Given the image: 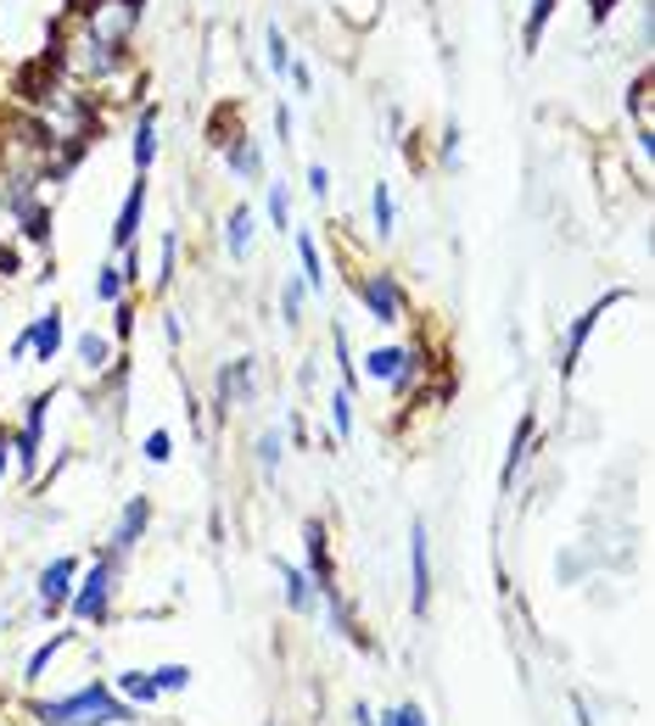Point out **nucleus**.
<instances>
[{
  "instance_id": "f257e3e1",
  "label": "nucleus",
  "mask_w": 655,
  "mask_h": 726,
  "mask_svg": "<svg viewBox=\"0 0 655 726\" xmlns=\"http://www.w3.org/2000/svg\"><path fill=\"white\" fill-rule=\"evenodd\" d=\"M29 715L40 726H135L140 709L129 698H113L107 682H85L67 698H45V704H29Z\"/></svg>"
},
{
  "instance_id": "f03ea898",
  "label": "nucleus",
  "mask_w": 655,
  "mask_h": 726,
  "mask_svg": "<svg viewBox=\"0 0 655 726\" xmlns=\"http://www.w3.org/2000/svg\"><path fill=\"white\" fill-rule=\"evenodd\" d=\"M113 581H118V559H113V554H102L85 576H78V587H73V598H67V615H73V620H107Z\"/></svg>"
},
{
  "instance_id": "7ed1b4c3",
  "label": "nucleus",
  "mask_w": 655,
  "mask_h": 726,
  "mask_svg": "<svg viewBox=\"0 0 655 726\" xmlns=\"http://www.w3.org/2000/svg\"><path fill=\"white\" fill-rule=\"evenodd\" d=\"M45 414H51V392L45 397H29L23 408V430L12 436V459H18V476L34 481L40 476V436H45Z\"/></svg>"
},
{
  "instance_id": "20e7f679",
  "label": "nucleus",
  "mask_w": 655,
  "mask_h": 726,
  "mask_svg": "<svg viewBox=\"0 0 655 726\" xmlns=\"http://www.w3.org/2000/svg\"><path fill=\"white\" fill-rule=\"evenodd\" d=\"M359 302L370 308L376 324H403V286H398V275H387V268H376V275L359 280Z\"/></svg>"
},
{
  "instance_id": "39448f33",
  "label": "nucleus",
  "mask_w": 655,
  "mask_h": 726,
  "mask_svg": "<svg viewBox=\"0 0 655 726\" xmlns=\"http://www.w3.org/2000/svg\"><path fill=\"white\" fill-rule=\"evenodd\" d=\"M40 592V615H62L67 609V598H73V587H78V559L73 554H62V559H51L45 570H40V581H34Z\"/></svg>"
},
{
  "instance_id": "423d86ee",
  "label": "nucleus",
  "mask_w": 655,
  "mask_h": 726,
  "mask_svg": "<svg viewBox=\"0 0 655 726\" xmlns=\"http://www.w3.org/2000/svg\"><path fill=\"white\" fill-rule=\"evenodd\" d=\"M432 604V554H426V520L409 525V609L426 615Z\"/></svg>"
},
{
  "instance_id": "0eeeda50",
  "label": "nucleus",
  "mask_w": 655,
  "mask_h": 726,
  "mask_svg": "<svg viewBox=\"0 0 655 726\" xmlns=\"http://www.w3.org/2000/svg\"><path fill=\"white\" fill-rule=\"evenodd\" d=\"M253 392H258V363L253 357H230L219 370V414L253 403Z\"/></svg>"
},
{
  "instance_id": "6e6552de",
  "label": "nucleus",
  "mask_w": 655,
  "mask_h": 726,
  "mask_svg": "<svg viewBox=\"0 0 655 726\" xmlns=\"http://www.w3.org/2000/svg\"><path fill=\"white\" fill-rule=\"evenodd\" d=\"M146 525H151V503H146V498H129V503L118 509V520H113L107 554H113V559H129V554H135V542L146 536Z\"/></svg>"
},
{
  "instance_id": "1a4fd4ad",
  "label": "nucleus",
  "mask_w": 655,
  "mask_h": 726,
  "mask_svg": "<svg viewBox=\"0 0 655 726\" xmlns=\"http://www.w3.org/2000/svg\"><path fill=\"white\" fill-rule=\"evenodd\" d=\"M303 542H308V581L319 587V598L337 592V570H331V542H325V520H303Z\"/></svg>"
},
{
  "instance_id": "9d476101",
  "label": "nucleus",
  "mask_w": 655,
  "mask_h": 726,
  "mask_svg": "<svg viewBox=\"0 0 655 726\" xmlns=\"http://www.w3.org/2000/svg\"><path fill=\"white\" fill-rule=\"evenodd\" d=\"M622 297H627V291H611V297H600V302H594V308H589L578 324H571V335H566V346H560V363H554L560 375H571V370H578V357H583V346H589L594 324H600V319H605V308H616Z\"/></svg>"
},
{
  "instance_id": "9b49d317",
  "label": "nucleus",
  "mask_w": 655,
  "mask_h": 726,
  "mask_svg": "<svg viewBox=\"0 0 655 726\" xmlns=\"http://www.w3.org/2000/svg\"><path fill=\"white\" fill-rule=\"evenodd\" d=\"M224 146V157H230V168H235V179H247V185H258L264 179V151H258V140L241 129V135H230V140H219Z\"/></svg>"
},
{
  "instance_id": "f8f14e48",
  "label": "nucleus",
  "mask_w": 655,
  "mask_h": 726,
  "mask_svg": "<svg viewBox=\"0 0 655 726\" xmlns=\"http://www.w3.org/2000/svg\"><path fill=\"white\" fill-rule=\"evenodd\" d=\"M275 576H281V587H286L292 615H314V609H319V587L308 581V570H297L292 559H275Z\"/></svg>"
},
{
  "instance_id": "ddd939ff",
  "label": "nucleus",
  "mask_w": 655,
  "mask_h": 726,
  "mask_svg": "<svg viewBox=\"0 0 655 726\" xmlns=\"http://www.w3.org/2000/svg\"><path fill=\"white\" fill-rule=\"evenodd\" d=\"M140 213H146V173H135V185H129V196H124V207H118V218H113V246H118V252L135 246Z\"/></svg>"
},
{
  "instance_id": "4468645a",
  "label": "nucleus",
  "mask_w": 655,
  "mask_h": 726,
  "mask_svg": "<svg viewBox=\"0 0 655 726\" xmlns=\"http://www.w3.org/2000/svg\"><path fill=\"white\" fill-rule=\"evenodd\" d=\"M532 436H538V414H521V425L510 436V452H505V470H499V492L516 487V470L527 465V452H532Z\"/></svg>"
},
{
  "instance_id": "2eb2a0df",
  "label": "nucleus",
  "mask_w": 655,
  "mask_h": 726,
  "mask_svg": "<svg viewBox=\"0 0 655 726\" xmlns=\"http://www.w3.org/2000/svg\"><path fill=\"white\" fill-rule=\"evenodd\" d=\"M253 229H258V218H253L247 202L230 207V218H224V252H230L235 263H247V252H253Z\"/></svg>"
},
{
  "instance_id": "dca6fc26",
  "label": "nucleus",
  "mask_w": 655,
  "mask_h": 726,
  "mask_svg": "<svg viewBox=\"0 0 655 726\" xmlns=\"http://www.w3.org/2000/svg\"><path fill=\"white\" fill-rule=\"evenodd\" d=\"M29 352H34L40 363H56V352H62V313H56V308L29 324Z\"/></svg>"
},
{
  "instance_id": "f3484780",
  "label": "nucleus",
  "mask_w": 655,
  "mask_h": 726,
  "mask_svg": "<svg viewBox=\"0 0 655 726\" xmlns=\"http://www.w3.org/2000/svg\"><path fill=\"white\" fill-rule=\"evenodd\" d=\"M403 363H409V346H370V352H365V370H359V375H365V381H376V386H381V381L392 386Z\"/></svg>"
},
{
  "instance_id": "a211bd4d",
  "label": "nucleus",
  "mask_w": 655,
  "mask_h": 726,
  "mask_svg": "<svg viewBox=\"0 0 655 726\" xmlns=\"http://www.w3.org/2000/svg\"><path fill=\"white\" fill-rule=\"evenodd\" d=\"M113 687H118V693H124L135 709L162 698V687H157V676H151V671H118V676H113Z\"/></svg>"
},
{
  "instance_id": "6ab92c4d",
  "label": "nucleus",
  "mask_w": 655,
  "mask_h": 726,
  "mask_svg": "<svg viewBox=\"0 0 655 726\" xmlns=\"http://www.w3.org/2000/svg\"><path fill=\"white\" fill-rule=\"evenodd\" d=\"M151 162H157V107H146L135 124V173H146Z\"/></svg>"
},
{
  "instance_id": "aec40b11",
  "label": "nucleus",
  "mask_w": 655,
  "mask_h": 726,
  "mask_svg": "<svg viewBox=\"0 0 655 726\" xmlns=\"http://www.w3.org/2000/svg\"><path fill=\"white\" fill-rule=\"evenodd\" d=\"M370 218H376V235H381V241L398 229V202H392V185H376V191H370Z\"/></svg>"
},
{
  "instance_id": "412c9836",
  "label": "nucleus",
  "mask_w": 655,
  "mask_h": 726,
  "mask_svg": "<svg viewBox=\"0 0 655 726\" xmlns=\"http://www.w3.org/2000/svg\"><path fill=\"white\" fill-rule=\"evenodd\" d=\"M297 257H303V286H308V291H325V257H319L314 235H297Z\"/></svg>"
},
{
  "instance_id": "4be33fe9",
  "label": "nucleus",
  "mask_w": 655,
  "mask_h": 726,
  "mask_svg": "<svg viewBox=\"0 0 655 726\" xmlns=\"http://www.w3.org/2000/svg\"><path fill=\"white\" fill-rule=\"evenodd\" d=\"M67 643H73V631H56L51 643H40V649L29 654V665H23V682H40V676H45V665H51V660H56Z\"/></svg>"
},
{
  "instance_id": "5701e85b",
  "label": "nucleus",
  "mask_w": 655,
  "mask_h": 726,
  "mask_svg": "<svg viewBox=\"0 0 655 726\" xmlns=\"http://www.w3.org/2000/svg\"><path fill=\"white\" fill-rule=\"evenodd\" d=\"M253 459H258V470H264V476H275V470H281V459H286V436H281V430H264V436H258V447H253Z\"/></svg>"
},
{
  "instance_id": "b1692460",
  "label": "nucleus",
  "mask_w": 655,
  "mask_h": 726,
  "mask_svg": "<svg viewBox=\"0 0 655 726\" xmlns=\"http://www.w3.org/2000/svg\"><path fill=\"white\" fill-rule=\"evenodd\" d=\"M303 297H308V286H303V275H286V286H281V319L297 330L303 324Z\"/></svg>"
},
{
  "instance_id": "393cba45",
  "label": "nucleus",
  "mask_w": 655,
  "mask_h": 726,
  "mask_svg": "<svg viewBox=\"0 0 655 726\" xmlns=\"http://www.w3.org/2000/svg\"><path fill=\"white\" fill-rule=\"evenodd\" d=\"M331 430H337V441L353 436V392H348V386L331 392Z\"/></svg>"
},
{
  "instance_id": "a878e982",
  "label": "nucleus",
  "mask_w": 655,
  "mask_h": 726,
  "mask_svg": "<svg viewBox=\"0 0 655 726\" xmlns=\"http://www.w3.org/2000/svg\"><path fill=\"white\" fill-rule=\"evenodd\" d=\"M124 291H129L124 268H118V263L107 257V263H102V275H96V297H102V302H124Z\"/></svg>"
},
{
  "instance_id": "bb28decb",
  "label": "nucleus",
  "mask_w": 655,
  "mask_h": 726,
  "mask_svg": "<svg viewBox=\"0 0 655 726\" xmlns=\"http://www.w3.org/2000/svg\"><path fill=\"white\" fill-rule=\"evenodd\" d=\"M78 357L91 363V370H107V357H113V346H107V335H96V330H85L78 335Z\"/></svg>"
},
{
  "instance_id": "cd10ccee",
  "label": "nucleus",
  "mask_w": 655,
  "mask_h": 726,
  "mask_svg": "<svg viewBox=\"0 0 655 726\" xmlns=\"http://www.w3.org/2000/svg\"><path fill=\"white\" fill-rule=\"evenodd\" d=\"M270 224L292 235V191L286 185H270Z\"/></svg>"
},
{
  "instance_id": "c85d7f7f",
  "label": "nucleus",
  "mask_w": 655,
  "mask_h": 726,
  "mask_svg": "<svg viewBox=\"0 0 655 726\" xmlns=\"http://www.w3.org/2000/svg\"><path fill=\"white\" fill-rule=\"evenodd\" d=\"M381 726H432V720L421 704H392V709H381Z\"/></svg>"
},
{
  "instance_id": "c756f323",
  "label": "nucleus",
  "mask_w": 655,
  "mask_h": 726,
  "mask_svg": "<svg viewBox=\"0 0 655 726\" xmlns=\"http://www.w3.org/2000/svg\"><path fill=\"white\" fill-rule=\"evenodd\" d=\"M549 18H554V0H532V18H527V51H538V40H543Z\"/></svg>"
},
{
  "instance_id": "7c9ffc66",
  "label": "nucleus",
  "mask_w": 655,
  "mask_h": 726,
  "mask_svg": "<svg viewBox=\"0 0 655 726\" xmlns=\"http://www.w3.org/2000/svg\"><path fill=\"white\" fill-rule=\"evenodd\" d=\"M140 452H146V465H169V459H175V441H169V430H151V436L140 441Z\"/></svg>"
},
{
  "instance_id": "2f4dec72",
  "label": "nucleus",
  "mask_w": 655,
  "mask_h": 726,
  "mask_svg": "<svg viewBox=\"0 0 655 726\" xmlns=\"http://www.w3.org/2000/svg\"><path fill=\"white\" fill-rule=\"evenodd\" d=\"M151 676H157L162 693H186V687H191V665H157Z\"/></svg>"
},
{
  "instance_id": "473e14b6",
  "label": "nucleus",
  "mask_w": 655,
  "mask_h": 726,
  "mask_svg": "<svg viewBox=\"0 0 655 726\" xmlns=\"http://www.w3.org/2000/svg\"><path fill=\"white\" fill-rule=\"evenodd\" d=\"M264 45H270V73H281L286 78V62H292V45H286V34L270 23V34H264Z\"/></svg>"
},
{
  "instance_id": "72a5a7b5",
  "label": "nucleus",
  "mask_w": 655,
  "mask_h": 726,
  "mask_svg": "<svg viewBox=\"0 0 655 726\" xmlns=\"http://www.w3.org/2000/svg\"><path fill=\"white\" fill-rule=\"evenodd\" d=\"M175 257H180V235L169 229V235H162V257H157V286L175 280Z\"/></svg>"
},
{
  "instance_id": "f704fd0d",
  "label": "nucleus",
  "mask_w": 655,
  "mask_h": 726,
  "mask_svg": "<svg viewBox=\"0 0 655 726\" xmlns=\"http://www.w3.org/2000/svg\"><path fill=\"white\" fill-rule=\"evenodd\" d=\"M308 191L325 202V196H331V168H325V162H308Z\"/></svg>"
},
{
  "instance_id": "c9c22d12",
  "label": "nucleus",
  "mask_w": 655,
  "mask_h": 726,
  "mask_svg": "<svg viewBox=\"0 0 655 726\" xmlns=\"http://www.w3.org/2000/svg\"><path fill=\"white\" fill-rule=\"evenodd\" d=\"M286 78H292V84L303 89V96H308V89H314V73H308V62H297V56L286 62Z\"/></svg>"
},
{
  "instance_id": "e433bc0d",
  "label": "nucleus",
  "mask_w": 655,
  "mask_h": 726,
  "mask_svg": "<svg viewBox=\"0 0 655 726\" xmlns=\"http://www.w3.org/2000/svg\"><path fill=\"white\" fill-rule=\"evenodd\" d=\"M443 162H448V168H459V129H454V124L443 129Z\"/></svg>"
},
{
  "instance_id": "4c0bfd02",
  "label": "nucleus",
  "mask_w": 655,
  "mask_h": 726,
  "mask_svg": "<svg viewBox=\"0 0 655 726\" xmlns=\"http://www.w3.org/2000/svg\"><path fill=\"white\" fill-rule=\"evenodd\" d=\"M113 319H118V335L135 330V308H129V302H113Z\"/></svg>"
},
{
  "instance_id": "58836bf2",
  "label": "nucleus",
  "mask_w": 655,
  "mask_h": 726,
  "mask_svg": "<svg viewBox=\"0 0 655 726\" xmlns=\"http://www.w3.org/2000/svg\"><path fill=\"white\" fill-rule=\"evenodd\" d=\"M275 135L292 146V113H286V107H275Z\"/></svg>"
},
{
  "instance_id": "ea45409f",
  "label": "nucleus",
  "mask_w": 655,
  "mask_h": 726,
  "mask_svg": "<svg viewBox=\"0 0 655 726\" xmlns=\"http://www.w3.org/2000/svg\"><path fill=\"white\" fill-rule=\"evenodd\" d=\"M611 12H616V0H589V18H594V23H605Z\"/></svg>"
},
{
  "instance_id": "a19ab883",
  "label": "nucleus",
  "mask_w": 655,
  "mask_h": 726,
  "mask_svg": "<svg viewBox=\"0 0 655 726\" xmlns=\"http://www.w3.org/2000/svg\"><path fill=\"white\" fill-rule=\"evenodd\" d=\"M7 465H12V436L0 430V481H7Z\"/></svg>"
},
{
  "instance_id": "79ce46f5",
  "label": "nucleus",
  "mask_w": 655,
  "mask_h": 726,
  "mask_svg": "<svg viewBox=\"0 0 655 726\" xmlns=\"http://www.w3.org/2000/svg\"><path fill=\"white\" fill-rule=\"evenodd\" d=\"M353 726H376V715H370V704H353Z\"/></svg>"
},
{
  "instance_id": "37998d69",
  "label": "nucleus",
  "mask_w": 655,
  "mask_h": 726,
  "mask_svg": "<svg viewBox=\"0 0 655 726\" xmlns=\"http://www.w3.org/2000/svg\"><path fill=\"white\" fill-rule=\"evenodd\" d=\"M578 726H594V720H589V704H583V698H578Z\"/></svg>"
},
{
  "instance_id": "c03bdc74",
  "label": "nucleus",
  "mask_w": 655,
  "mask_h": 726,
  "mask_svg": "<svg viewBox=\"0 0 655 726\" xmlns=\"http://www.w3.org/2000/svg\"><path fill=\"white\" fill-rule=\"evenodd\" d=\"M135 7H140V0H135Z\"/></svg>"
}]
</instances>
